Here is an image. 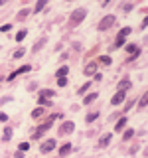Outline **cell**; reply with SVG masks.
<instances>
[{"label": "cell", "instance_id": "obj_15", "mask_svg": "<svg viewBox=\"0 0 148 158\" xmlns=\"http://www.w3.org/2000/svg\"><path fill=\"white\" fill-rule=\"evenodd\" d=\"M95 99H97V93H89V95L83 99V105H91V103L95 101Z\"/></svg>", "mask_w": 148, "mask_h": 158}, {"label": "cell", "instance_id": "obj_27", "mask_svg": "<svg viewBox=\"0 0 148 158\" xmlns=\"http://www.w3.org/2000/svg\"><path fill=\"white\" fill-rule=\"evenodd\" d=\"M43 44H46V38L38 40V44H36V46H34V52H39V49H42V46H43Z\"/></svg>", "mask_w": 148, "mask_h": 158}, {"label": "cell", "instance_id": "obj_14", "mask_svg": "<svg viewBox=\"0 0 148 158\" xmlns=\"http://www.w3.org/2000/svg\"><path fill=\"white\" fill-rule=\"evenodd\" d=\"M125 49H126L128 53H132V56H134V53H138V52H140V48H138L136 44H128V46H126Z\"/></svg>", "mask_w": 148, "mask_h": 158}, {"label": "cell", "instance_id": "obj_33", "mask_svg": "<svg viewBox=\"0 0 148 158\" xmlns=\"http://www.w3.org/2000/svg\"><path fill=\"white\" fill-rule=\"evenodd\" d=\"M10 28H12V26H10V24H4V26L0 28V32H10Z\"/></svg>", "mask_w": 148, "mask_h": 158}, {"label": "cell", "instance_id": "obj_19", "mask_svg": "<svg viewBox=\"0 0 148 158\" xmlns=\"http://www.w3.org/2000/svg\"><path fill=\"white\" fill-rule=\"evenodd\" d=\"M67 71H69V69H67V65L59 67L57 71H56V75H57V79H59V77H65V75H67Z\"/></svg>", "mask_w": 148, "mask_h": 158}, {"label": "cell", "instance_id": "obj_13", "mask_svg": "<svg viewBox=\"0 0 148 158\" xmlns=\"http://www.w3.org/2000/svg\"><path fill=\"white\" fill-rule=\"evenodd\" d=\"M130 87H132V83L128 81V79H125V81H121V83H118V91H128Z\"/></svg>", "mask_w": 148, "mask_h": 158}, {"label": "cell", "instance_id": "obj_26", "mask_svg": "<svg viewBox=\"0 0 148 158\" xmlns=\"http://www.w3.org/2000/svg\"><path fill=\"white\" fill-rule=\"evenodd\" d=\"M97 118H99V113H89L85 121H87V123H93V121H97Z\"/></svg>", "mask_w": 148, "mask_h": 158}, {"label": "cell", "instance_id": "obj_29", "mask_svg": "<svg viewBox=\"0 0 148 158\" xmlns=\"http://www.w3.org/2000/svg\"><path fill=\"white\" fill-rule=\"evenodd\" d=\"M99 61H101V63H105V65H111V57H107V56H101V57H99Z\"/></svg>", "mask_w": 148, "mask_h": 158}, {"label": "cell", "instance_id": "obj_21", "mask_svg": "<svg viewBox=\"0 0 148 158\" xmlns=\"http://www.w3.org/2000/svg\"><path fill=\"white\" fill-rule=\"evenodd\" d=\"M43 113H46V109H43V107H38V109H36V111H34V113H32V118H39V117H42V115H43Z\"/></svg>", "mask_w": 148, "mask_h": 158}, {"label": "cell", "instance_id": "obj_31", "mask_svg": "<svg viewBox=\"0 0 148 158\" xmlns=\"http://www.w3.org/2000/svg\"><path fill=\"white\" fill-rule=\"evenodd\" d=\"M57 85H59V87H65V85H67V79H65V77H59V79H57Z\"/></svg>", "mask_w": 148, "mask_h": 158}, {"label": "cell", "instance_id": "obj_8", "mask_svg": "<svg viewBox=\"0 0 148 158\" xmlns=\"http://www.w3.org/2000/svg\"><path fill=\"white\" fill-rule=\"evenodd\" d=\"M30 69H32L30 65H22L20 69H16V71H12V73H10V75H8V81H14V79H16L18 75H22V73H28Z\"/></svg>", "mask_w": 148, "mask_h": 158}, {"label": "cell", "instance_id": "obj_32", "mask_svg": "<svg viewBox=\"0 0 148 158\" xmlns=\"http://www.w3.org/2000/svg\"><path fill=\"white\" fill-rule=\"evenodd\" d=\"M8 121V115L6 113H0V123H6Z\"/></svg>", "mask_w": 148, "mask_h": 158}, {"label": "cell", "instance_id": "obj_3", "mask_svg": "<svg viewBox=\"0 0 148 158\" xmlns=\"http://www.w3.org/2000/svg\"><path fill=\"white\" fill-rule=\"evenodd\" d=\"M85 16H87V10H85V8L73 10V14H71V26H77V24H81L83 20H85Z\"/></svg>", "mask_w": 148, "mask_h": 158}, {"label": "cell", "instance_id": "obj_30", "mask_svg": "<svg viewBox=\"0 0 148 158\" xmlns=\"http://www.w3.org/2000/svg\"><path fill=\"white\" fill-rule=\"evenodd\" d=\"M30 148V142H20V152H26Z\"/></svg>", "mask_w": 148, "mask_h": 158}, {"label": "cell", "instance_id": "obj_17", "mask_svg": "<svg viewBox=\"0 0 148 158\" xmlns=\"http://www.w3.org/2000/svg\"><path fill=\"white\" fill-rule=\"evenodd\" d=\"M56 93L51 91V89H43V91H39V97H43V99H51Z\"/></svg>", "mask_w": 148, "mask_h": 158}, {"label": "cell", "instance_id": "obj_23", "mask_svg": "<svg viewBox=\"0 0 148 158\" xmlns=\"http://www.w3.org/2000/svg\"><path fill=\"white\" fill-rule=\"evenodd\" d=\"M26 36H28V30H26V28H24V30H20V32L16 34V42H22V40L26 38Z\"/></svg>", "mask_w": 148, "mask_h": 158}, {"label": "cell", "instance_id": "obj_20", "mask_svg": "<svg viewBox=\"0 0 148 158\" xmlns=\"http://www.w3.org/2000/svg\"><path fill=\"white\" fill-rule=\"evenodd\" d=\"M91 83H93V81H87L85 85H81V87H79L77 95H83V93H87V91H89V87H91Z\"/></svg>", "mask_w": 148, "mask_h": 158}, {"label": "cell", "instance_id": "obj_34", "mask_svg": "<svg viewBox=\"0 0 148 158\" xmlns=\"http://www.w3.org/2000/svg\"><path fill=\"white\" fill-rule=\"evenodd\" d=\"M132 105H134V101H128V103H126V105H125V113H126V111H128V109H130Z\"/></svg>", "mask_w": 148, "mask_h": 158}, {"label": "cell", "instance_id": "obj_28", "mask_svg": "<svg viewBox=\"0 0 148 158\" xmlns=\"http://www.w3.org/2000/svg\"><path fill=\"white\" fill-rule=\"evenodd\" d=\"M24 53H26V49H24V48H20V49H16V52H14V59H20V57L24 56Z\"/></svg>", "mask_w": 148, "mask_h": 158}, {"label": "cell", "instance_id": "obj_9", "mask_svg": "<svg viewBox=\"0 0 148 158\" xmlns=\"http://www.w3.org/2000/svg\"><path fill=\"white\" fill-rule=\"evenodd\" d=\"M83 73H85V75H89V77H91V75H95V73H97V63H87V65H85V69H83Z\"/></svg>", "mask_w": 148, "mask_h": 158}, {"label": "cell", "instance_id": "obj_5", "mask_svg": "<svg viewBox=\"0 0 148 158\" xmlns=\"http://www.w3.org/2000/svg\"><path fill=\"white\" fill-rule=\"evenodd\" d=\"M73 131H75V123H73V121H65L61 127H59L57 132H59V136H65V135H71Z\"/></svg>", "mask_w": 148, "mask_h": 158}, {"label": "cell", "instance_id": "obj_7", "mask_svg": "<svg viewBox=\"0 0 148 158\" xmlns=\"http://www.w3.org/2000/svg\"><path fill=\"white\" fill-rule=\"evenodd\" d=\"M125 99H126V91H117L111 99V105H121Z\"/></svg>", "mask_w": 148, "mask_h": 158}, {"label": "cell", "instance_id": "obj_2", "mask_svg": "<svg viewBox=\"0 0 148 158\" xmlns=\"http://www.w3.org/2000/svg\"><path fill=\"white\" fill-rule=\"evenodd\" d=\"M115 22H117V18L113 16V14L105 16V18L101 20V22H99V32H107L109 28H113V26H115Z\"/></svg>", "mask_w": 148, "mask_h": 158}, {"label": "cell", "instance_id": "obj_36", "mask_svg": "<svg viewBox=\"0 0 148 158\" xmlns=\"http://www.w3.org/2000/svg\"><path fill=\"white\" fill-rule=\"evenodd\" d=\"M16 158H24V152H20V150H18V152H16Z\"/></svg>", "mask_w": 148, "mask_h": 158}, {"label": "cell", "instance_id": "obj_37", "mask_svg": "<svg viewBox=\"0 0 148 158\" xmlns=\"http://www.w3.org/2000/svg\"><path fill=\"white\" fill-rule=\"evenodd\" d=\"M0 6H2V0H0Z\"/></svg>", "mask_w": 148, "mask_h": 158}, {"label": "cell", "instance_id": "obj_25", "mask_svg": "<svg viewBox=\"0 0 148 158\" xmlns=\"http://www.w3.org/2000/svg\"><path fill=\"white\" fill-rule=\"evenodd\" d=\"M28 14H30V10H28V8L20 10V14H18V20H26V18H28Z\"/></svg>", "mask_w": 148, "mask_h": 158}, {"label": "cell", "instance_id": "obj_35", "mask_svg": "<svg viewBox=\"0 0 148 158\" xmlns=\"http://www.w3.org/2000/svg\"><path fill=\"white\" fill-rule=\"evenodd\" d=\"M121 8H122V10H125V12H128V10H130L132 6H130V4H122V6H121Z\"/></svg>", "mask_w": 148, "mask_h": 158}, {"label": "cell", "instance_id": "obj_16", "mask_svg": "<svg viewBox=\"0 0 148 158\" xmlns=\"http://www.w3.org/2000/svg\"><path fill=\"white\" fill-rule=\"evenodd\" d=\"M132 136H134V131H132V128H126V131L122 132V142H125V140H130Z\"/></svg>", "mask_w": 148, "mask_h": 158}, {"label": "cell", "instance_id": "obj_11", "mask_svg": "<svg viewBox=\"0 0 148 158\" xmlns=\"http://www.w3.org/2000/svg\"><path fill=\"white\" fill-rule=\"evenodd\" d=\"M126 115L125 117H121V118H118V123H117V127H115V131L117 132H121V131H125V127H126Z\"/></svg>", "mask_w": 148, "mask_h": 158}, {"label": "cell", "instance_id": "obj_18", "mask_svg": "<svg viewBox=\"0 0 148 158\" xmlns=\"http://www.w3.org/2000/svg\"><path fill=\"white\" fill-rule=\"evenodd\" d=\"M10 138H12V127H6V128H4V136H2V140H4V142H8Z\"/></svg>", "mask_w": 148, "mask_h": 158}, {"label": "cell", "instance_id": "obj_24", "mask_svg": "<svg viewBox=\"0 0 148 158\" xmlns=\"http://www.w3.org/2000/svg\"><path fill=\"white\" fill-rule=\"evenodd\" d=\"M146 101H148V95L144 93V95L140 97V101H138V109H146Z\"/></svg>", "mask_w": 148, "mask_h": 158}, {"label": "cell", "instance_id": "obj_10", "mask_svg": "<svg viewBox=\"0 0 148 158\" xmlns=\"http://www.w3.org/2000/svg\"><path fill=\"white\" fill-rule=\"evenodd\" d=\"M111 140H113V135H111V132H107V135L101 136V140H99V146H101V148H107Z\"/></svg>", "mask_w": 148, "mask_h": 158}, {"label": "cell", "instance_id": "obj_4", "mask_svg": "<svg viewBox=\"0 0 148 158\" xmlns=\"http://www.w3.org/2000/svg\"><path fill=\"white\" fill-rule=\"evenodd\" d=\"M130 32H132V30L128 28V26H126V28H122L121 32H118L117 40H115V46H113V49H118V48H122V44H125V40H126V36H128Z\"/></svg>", "mask_w": 148, "mask_h": 158}, {"label": "cell", "instance_id": "obj_1", "mask_svg": "<svg viewBox=\"0 0 148 158\" xmlns=\"http://www.w3.org/2000/svg\"><path fill=\"white\" fill-rule=\"evenodd\" d=\"M56 118H59V115H51V117H49L46 123H42V125H39V128H38V131H34V135H32V138H34V140L42 138V136H43V132H47L49 128H51V123L56 121Z\"/></svg>", "mask_w": 148, "mask_h": 158}, {"label": "cell", "instance_id": "obj_6", "mask_svg": "<svg viewBox=\"0 0 148 158\" xmlns=\"http://www.w3.org/2000/svg\"><path fill=\"white\" fill-rule=\"evenodd\" d=\"M53 148H56V140H53V138H47L46 142H42V144H39V150H42L43 154H47V152H51Z\"/></svg>", "mask_w": 148, "mask_h": 158}, {"label": "cell", "instance_id": "obj_12", "mask_svg": "<svg viewBox=\"0 0 148 158\" xmlns=\"http://www.w3.org/2000/svg\"><path fill=\"white\" fill-rule=\"evenodd\" d=\"M71 142H65V144H63L61 148H59V156H65V154H69V152H71Z\"/></svg>", "mask_w": 148, "mask_h": 158}, {"label": "cell", "instance_id": "obj_22", "mask_svg": "<svg viewBox=\"0 0 148 158\" xmlns=\"http://www.w3.org/2000/svg\"><path fill=\"white\" fill-rule=\"evenodd\" d=\"M43 8H46V0H39V2L36 4V6H34V12H36V14H38V12H42V10H43Z\"/></svg>", "mask_w": 148, "mask_h": 158}]
</instances>
